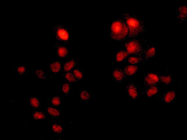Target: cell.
<instances>
[{
	"label": "cell",
	"mask_w": 187,
	"mask_h": 140,
	"mask_svg": "<svg viewBox=\"0 0 187 140\" xmlns=\"http://www.w3.org/2000/svg\"><path fill=\"white\" fill-rule=\"evenodd\" d=\"M110 37L116 41H124L128 36L129 28L124 21L117 19L112 23Z\"/></svg>",
	"instance_id": "cell-1"
},
{
	"label": "cell",
	"mask_w": 187,
	"mask_h": 140,
	"mask_svg": "<svg viewBox=\"0 0 187 140\" xmlns=\"http://www.w3.org/2000/svg\"><path fill=\"white\" fill-rule=\"evenodd\" d=\"M123 16L129 28V37H134L144 31L143 22L138 18L137 16H130L129 14H124Z\"/></svg>",
	"instance_id": "cell-2"
},
{
	"label": "cell",
	"mask_w": 187,
	"mask_h": 140,
	"mask_svg": "<svg viewBox=\"0 0 187 140\" xmlns=\"http://www.w3.org/2000/svg\"><path fill=\"white\" fill-rule=\"evenodd\" d=\"M125 48L127 49V52L130 55L143 53L144 50L141 42L136 39L127 42L125 44Z\"/></svg>",
	"instance_id": "cell-3"
},
{
	"label": "cell",
	"mask_w": 187,
	"mask_h": 140,
	"mask_svg": "<svg viewBox=\"0 0 187 140\" xmlns=\"http://www.w3.org/2000/svg\"><path fill=\"white\" fill-rule=\"evenodd\" d=\"M56 32V37L59 41L68 43L70 41V34L68 29L62 25H57L53 28Z\"/></svg>",
	"instance_id": "cell-4"
},
{
	"label": "cell",
	"mask_w": 187,
	"mask_h": 140,
	"mask_svg": "<svg viewBox=\"0 0 187 140\" xmlns=\"http://www.w3.org/2000/svg\"><path fill=\"white\" fill-rule=\"evenodd\" d=\"M159 75L155 73H150L144 79V83L147 87L155 86L160 83Z\"/></svg>",
	"instance_id": "cell-5"
},
{
	"label": "cell",
	"mask_w": 187,
	"mask_h": 140,
	"mask_svg": "<svg viewBox=\"0 0 187 140\" xmlns=\"http://www.w3.org/2000/svg\"><path fill=\"white\" fill-rule=\"evenodd\" d=\"M112 76L117 82H122L126 78V75L124 72V71L118 69L117 67H116L114 69Z\"/></svg>",
	"instance_id": "cell-6"
},
{
	"label": "cell",
	"mask_w": 187,
	"mask_h": 140,
	"mask_svg": "<svg viewBox=\"0 0 187 140\" xmlns=\"http://www.w3.org/2000/svg\"><path fill=\"white\" fill-rule=\"evenodd\" d=\"M56 50H57V56L60 57H66L69 54V49L65 46H64L61 44L57 42L56 43Z\"/></svg>",
	"instance_id": "cell-7"
},
{
	"label": "cell",
	"mask_w": 187,
	"mask_h": 140,
	"mask_svg": "<svg viewBox=\"0 0 187 140\" xmlns=\"http://www.w3.org/2000/svg\"><path fill=\"white\" fill-rule=\"evenodd\" d=\"M127 88L131 98L132 99H137L138 97V92L135 85L134 83L131 82L127 86Z\"/></svg>",
	"instance_id": "cell-8"
},
{
	"label": "cell",
	"mask_w": 187,
	"mask_h": 140,
	"mask_svg": "<svg viewBox=\"0 0 187 140\" xmlns=\"http://www.w3.org/2000/svg\"><path fill=\"white\" fill-rule=\"evenodd\" d=\"M139 70V67L137 66L129 65L126 66L124 69V72L127 75H133Z\"/></svg>",
	"instance_id": "cell-9"
},
{
	"label": "cell",
	"mask_w": 187,
	"mask_h": 140,
	"mask_svg": "<svg viewBox=\"0 0 187 140\" xmlns=\"http://www.w3.org/2000/svg\"><path fill=\"white\" fill-rule=\"evenodd\" d=\"M187 8L186 6H181L177 11V18L181 21H184L186 18Z\"/></svg>",
	"instance_id": "cell-10"
},
{
	"label": "cell",
	"mask_w": 187,
	"mask_h": 140,
	"mask_svg": "<svg viewBox=\"0 0 187 140\" xmlns=\"http://www.w3.org/2000/svg\"><path fill=\"white\" fill-rule=\"evenodd\" d=\"M177 95V93L173 90H169L163 96V100L167 103H170L175 99Z\"/></svg>",
	"instance_id": "cell-11"
},
{
	"label": "cell",
	"mask_w": 187,
	"mask_h": 140,
	"mask_svg": "<svg viewBox=\"0 0 187 140\" xmlns=\"http://www.w3.org/2000/svg\"><path fill=\"white\" fill-rule=\"evenodd\" d=\"M129 56H130V54L127 51H125V50H119L116 54V61L117 62H121L124 61Z\"/></svg>",
	"instance_id": "cell-12"
},
{
	"label": "cell",
	"mask_w": 187,
	"mask_h": 140,
	"mask_svg": "<svg viewBox=\"0 0 187 140\" xmlns=\"http://www.w3.org/2000/svg\"><path fill=\"white\" fill-rule=\"evenodd\" d=\"M143 53H144L145 55L146 60H148L149 58L154 57L156 54V50L155 47L152 46L150 49H148L147 50H144Z\"/></svg>",
	"instance_id": "cell-13"
},
{
	"label": "cell",
	"mask_w": 187,
	"mask_h": 140,
	"mask_svg": "<svg viewBox=\"0 0 187 140\" xmlns=\"http://www.w3.org/2000/svg\"><path fill=\"white\" fill-rule=\"evenodd\" d=\"M61 69V63L59 62L55 61L52 62L50 65V69L54 73H57Z\"/></svg>",
	"instance_id": "cell-14"
},
{
	"label": "cell",
	"mask_w": 187,
	"mask_h": 140,
	"mask_svg": "<svg viewBox=\"0 0 187 140\" xmlns=\"http://www.w3.org/2000/svg\"><path fill=\"white\" fill-rule=\"evenodd\" d=\"M75 64L76 63L74 59H72V60L67 61L65 63L64 67V71L65 72H69L73 68L75 67Z\"/></svg>",
	"instance_id": "cell-15"
},
{
	"label": "cell",
	"mask_w": 187,
	"mask_h": 140,
	"mask_svg": "<svg viewBox=\"0 0 187 140\" xmlns=\"http://www.w3.org/2000/svg\"><path fill=\"white\" fill-rule=\"evenodd\" d=\"M140 62H143V59L142 58V56L140 54L138 56L130 57L128 59V62L130 63L132 65L136 64V63H138Z\"/></svg>",
	"instance_id": "cell-16"
},
{
	"label": "cell",
	"mask_w": 187,
	"mask_h": 140,
	"mask_svg": "<svg viewBox=\"0 0 187 140\" xmlns=\"http://www.w3.org/2000/svg\"><path fill=\"white\" fill-rule=\"evenodd\" d=\"M159 78H160V81L165 84L166 86H168V85L172 83L173 82L172 78L170 75H168V76H164V75H159Z\"/></svg>",
	"instance_id": "cell-17"
},
{
	"label": "cell",
	"mask_w": 187,
	"mask_h": 140,
	"mask_svg": "<svg viewBox=\"0 0 187 140\" xmlns=\"http://www.w3.org/2000/svg\"><path fill=\"white\" fill-rule=\"evenodd\" d=\"M159 92V90L155 86H152L150 87V88L148 89V90L147 91V96L148 97H151L152 96H154L156 95L157 93Z\"/></svg>",
	"instance_id": "cell-18"
},
{
	"label": "cell",
	"mask_w": 187,
	"mask_h": 140,
	"mask_svg": "<svg viewBox=\"0 0 187 140\" xmlns=\"http://www.w3.org/2000/svg\"><path fill=\"white\" fill-rule=\"evenodd\" d=\"M45 117H46L45 114L41 112L36 111L33 113V118L36 120H43V119H44Z\"/></svg>",
	"instance_id": "cell-19"
},
{
	"label": "cell",
	"mask_w": 187,
	"mask_h": 140,
	"mask_svg": "<svg viewBox=\"0 0 187 140\" xmlns=\"http://www.w3.org/2000/svg\"><path fill=\"white\" fill-rule=\"evenodd\" d=\"M47 112H48V113L53 117H57L60 115L61 112L57 110V109H55L52 107H48V109H47Z\"/></svg>",
	"instance_id": "cell-20"
},
{
	"label": "cell",
	"mask_w": 187,
	"mask_h": 140,
	"mask_svg": "<svg viewBox=\"0 0 187 140\" xmlns=\"http://www.w3.org/2000/svg\"><path fill=\"white\" fill-rule=\"evenodd\" d=\"M65 77L66 79L71 83H73V82H78V79H76V77H75V75H74V74H72L70 72H66L65 74Z\"/></svg>",
	"instance_id": "cell-21"
},
{
	"label": "cell",
	"mask_w": 187,
	"mask_h": 140,
	"mask_svg": "<svg viewBox=\"0 0 187 140\" xmlns=\"http://www.w3.org/2000/svg\"><path fill=\"white\" fill-rule=\"evenodd\" d=\"M52 130L53 131V132L56 133L57 134H61L62 133L63 129L62 126L58 124H53L52 125Z\"/></svg>",
	"instance_id": "cell-22"
},
{
	"label": "cell",
	"mask_w": 187,
	"mask_h": 140,
	"mask_svg": "<svg viewBox=\"0 0 187 140\" xmlns=\"http://www.w3.org/2000/svg\"><path fill=\"white\" fill-rule=\"evenodd\" d=\"M80 98L84 101L90 100V94L86 90H81L80 93Z\"/></svg>",
	"instance_id": "cell-23"
},
{
	"label": "cell",
	"mask_w": 187,
	"mask_h": 140,
	"mask_svg": "<svg viewBox=\"0 0 187 140\" xmlns=\"http://www.w3.org/2000/svg\"><path fill=\"white\" fill-rule=\"evenodd\" d=\"M30 103H31L32 107L35 108H39V106H40L39 100H38L36 98H35V97H33V98H31L30 99Z\"/></svg>",
	"instance_id": "cell-24"
},
{
	"label": "cell",
	"mask_w": 187,
	"mask_h": 140,
	"mask_svg": "<svg viewBox=\"0 0 187 140\" xmlns=\"http://www.w3.org/2000/svg\"><path fill=\"white\" fill-rule=\"evenodd\" d=\"M35 75L38 79H46V76L44 72L41 69H37L35 71Z\"/></svg>",
	"instance_id": "cell-25"
},
{
	"label": "cell",
	"mask_w": 187,
	"mask_h": 140,
	"mask_svg": "<svg viewBox=\"0 0 187 140\" xmlns=\"http://www.w3.org/2000/svg\"><path fill=\"white\" fill-rule=\"evenodd\" d=\"M62 90L63 92L64 93H65V94L67 95L68 93H69L70 90H71V87H70V84L69 83H65L62 86Z\"/></svg>",
	"instance_id": "cell-26"
},
{
	"label": "cell",
	"mask_w": 187,
	"mask_h": 140,
	"mask_svg": "<svg viewBox=\"0 0 187 140\" xmlns=\"http://www.w3.org/2000/svg\"><path fill=\"white\" fill-rule=\"evenodd\" d=\"M51 103L55 106H59L61 104V100L58 97H54L51 99Z\"/></svg>",
	"instance_id": "cell-27"
},
{
	"label": "cell",
	"mask_w": 187,
	"mask_h": 140,
	"mask_svg": "<svg viewBox=\"0 0 187 140\" xmlns=\"http://www.w3.org/2000/svg\"><path fill=\"white\" fill-rule=\"evenodd\" d=\"M73 74L78 80H80L82 78V73L81 72V71H80L78 69L74 70L73 71Z\"/></svg>",
	"instance_id": "cell-28"
},
{
	"label": "cell",
	"mask_w": 187,
	"mask_h": 140,
	"mask_svg": "<svg viewBox=\"0 0 187 140\" xmlns=\"http://www.w3.org/2000/svg\"><path fill=\"white\" fill-rule=\"evenodd\" d=\"M17 70H18V72L19 73V74L21 75L24 74L25 72H26V68L24 66H19Z\"/></svg>",
	"instance_id": "cell-29"
}]
</instances>
